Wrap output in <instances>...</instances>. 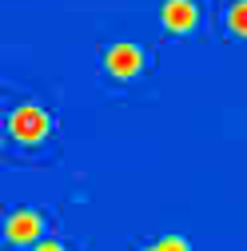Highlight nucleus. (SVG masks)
Masks as SVG:
<instances>
[{
	"instance_id": "obj_1",
	"label": "nucleus",
	"mask_w": 247,
	"mask_h": 251,
	"mask_svg": "<svg viewBox=\"0 0 247 251\" xmlns=\"http://www.w3.org/2000/svg\"><path fill=\"white\" fill-rule=\"evenodd\" d=\"M8 128H12V136H16V140L36 144V140H44V136H48V112H44L40 104H20V108L8 116Z\"/></svg>"
},
{
	"instance_id": "obj_2",
	"label": "nucleus",
	"mask_w": 247,
	"mask_h": 251,
	"mask_svg": "<svg viewBox=\"0 0 247 251\" xmlns=\"http://www.w3.org/2000/svg\"><path fill=\"white\" fill-rule=\"evenodd\" d=\"M144 68V52L140 44H128V40H120L108 48V72L112 76H136Z\"/></svg>"
},
{
	"instance_id": "obj_3",
	"label": "nucleus",
	"mask_w": 247,
	"mask_h": 251,
	"mask_svg": "<svg viewBox=\"0 0 247 251\" xmlns=\"http://www.w3.org/2000/svg\"><path fill=\"white\" fill-rule=\"evenodd\" d=\"M160 16H164V24L172 28V32H188V28L199 20V8H196V0H164Z\"/></svg>"
},
{
	"instance_id": "obj_4",
	"label": "nucleus",
	"mask_w": 247,
	"mask_h": 251,
	"mask_svg": "<svg viewBox=\"0 0 247 251\" xmlns=\"http://www.w3.org/2000/svg\"><path fill=\"white\" fill-rule=\"evenodd\" d=\"M36 235H40V211L20 207L8 215V239L12 243H36Z\"/></svg>"
},
{
	"instance_id": "obj_5",
	"label": "nucleus",
	"mask_w": 247,
	"mask_h": 251,
	"mask_svg": "<svg viewBox=\"0 0 247 251\" xmlns=\"http://www.w3.org/2000/svg\"><path fill=\"white\" fill-rule=\"evenodd\" d=\"M227 24L235 28L239 36H247V0H235V4L227 8Z\"/></svg>"
},
{
	"instance_id": "obj_6",
	"label": "nucleus",
	"mask_w": 247,
	"mask_h": 251,
	"mask_svg": "<svg viewBox=\"0 0 247 251\" xmlns=\"http://www.w3.org/2000/svg\"><path fill=\"white\" fill-rule=\"evenodd\" d=\"M156 247L160 251H188V239H183V235H164Z\"/></svg>"
},
{
	"instance_id": "obj_7",
	"label": "nucleus",
	"mask_w": 247,
	"mask_h": 251,
	"mask_svg": "<svg viewBox=\"0 0 247 251\" xmlns=\"http://www.w3.org/2000/svg\"><path fill=\"white\" fill-rule=\"evenodd\" d=\"M32 251H68V247H64V243H56V239H36Z\"/></svg>"
},
{
	"instance_id": "obj_8",
	"label": "nucleus",
	"mask_w": 247,
	"mask_h": 251,
	"mask_svg": "<svg viewBox=\"0 0 247 251\" xmlns=\"http://www.w3.org/2000/svg\"><path fill=\"white\" fill-rule=\"evenodd\" d=\"M148 251H160V247H148Z\"/></svg>"
}]
</instances>
